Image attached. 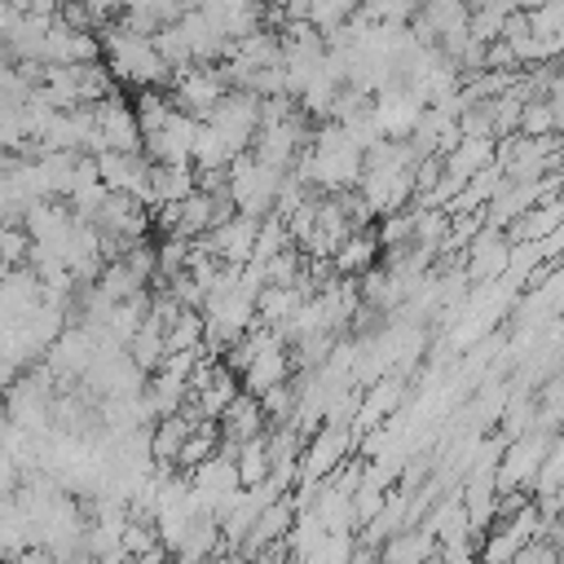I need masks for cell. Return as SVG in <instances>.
I'll use <instances>...</instances> for the list:
<instances>
[{
    "mask_svg": "<svg viewBox=\"0 0 564 564\" xmlns=\"http://www.w3.org/2000/svg\"><path fill=\"white\" fill-rule=\"evenodd\" d=\"M397 401H401V383L397 379H375L370 383V392L361 388V405H357V414H352V441H361V432H370V427H379L392 410H397Z\"/></svg>",
    "mask_w": 564,
    "mask_h": 564,
    "instance_id": "obj_11",
    "label": "cell"
},
{
    "mask_svg": "<svg viewBox=\"0 0 564 564\" xmlns=\"http://www.w3.org/2000/svg\"><path fill=\"white\" fill-rule=\"evenodd\" d=\"M198 189L194 163H150V207L154 203H181Z\"/></svg>",
    "mask_w": 564,
    "mask_h": 564,
    "instance_id": "obj_12",
    "label": "cell"
},
{
    "mask_svg": "<svg viewBox=\"0 0 564 564\" xmlns=\"http://www.w3.org/2000/svg\"><path fill=\"white\" fill-rule=\"evenodd\" d=\"M207 123L225 137V145L234 154L251 150V141L260 132V93H251V88H225V97L212 106Z\"/></svg>",
    "mask_w": 564,
    "mask_h": 564,
    "instance_id": "obj_2",
    "label": "cell"
},
{
    "mask_svg": "<svg viewBox=\"0 0 564 564\" xmlns=\"http://www.w3.org/2000/svg\"><path fill=\"white\" fill-rule=\"evenodd\" d=\"M93 286L106 295V300H128V295H137V291H145V282L132 273V264L123 260V256H115V260H106L101 269H97V278H93Z\"/></svg>",
    "mask_w": 564,
    "mask_h": 564,
    "instance_id": "obj_15",
    "label": "cell"
},
{
    "mask_svg": "<svg viewBox=\"0 0 564 564\" xmlns=\"http://www.w3.org/2000/svg\"><path fill=\"white\" fill-rule=\"evenodd\" d=\"M520 132L524 137L555 132V115H551V101L546 97H524V106H520Z\"/></svg>",
    "mask_w": 564,
    "mask_h": 564,
    "instance_id": "obj_19",
    "label": "cell"
},
{
    "mask_svg": "<svg viewBox=\"0 0 564 564\" xmlns=\"http://www.w3.org/2000/svg\"><path fill=\"white\" fill-rule=\"evenodd\" d=\"M198 115L189 110H172L154 132L141 137V150L150 163H189V145H194V132H198Z\"/></svg>",
    "mask_w": 564,
    "mask_h": 564,
    "instance_id": "obj_6",
    "label": "cell"
},
{
    "mask_svg": "<svg viewBox=\"0 0 564 564\" xmlns=\"http://www.w3.org/2000/svg\"><path fill=\"white\" fill-rule=\"evenodd\" d=\"M282 176H286V167L264 163V159H256L251 150H242V154H234L229 167H225V189H229V198H234L238 212L264 216V212H273V198H278V189H282Z\"/></svg>",
    "mask_w": 564,
    "mask_h": 564,
    "instance_id": "obj_1",
    "label": "cell"
},
{
    "mask_svg": "<svg viewBox=\"0 0 564 564\" xmlns=\"http://www.w3.org/2000/svg\"><path fill=\"white\" fill-rule=\"evenodd\" d=\"M163 352H167V339H163V322L159 317H141V326L128 335V357L150 375V370H159V361H163Z\"/></svg>",
    "mask_w": 564,
    "mask_h": 564,
    "instance_id": "obj_14",
    "label": "cell"
},
{
    "mask_svg": "<svg viewBox=\"0 0 564 564\" xmlns=\"http://www.w3.org/2000/svg\"><path fill=\"white\" fill-rule=\"evenodd\" d=\"M97 357V335L84 326V322H70L57 330V339L44 348V366L53 370L57 383H70V379H84V370L93 366Z\"/></svg>",
    "mask_w": 564,
    "mask_h": 564,
    "instance_id": "obj_5",
    "label": "cell"
},
{
    "mask_svg": "<svg viewBox=\"0 0 564 564\" xmlns=\"http://www.w3.org/2000/svg\"><path fill=\"white\" fill-rule=\"evenodd\" d=\"M234 463H238V480L242 485H260L264 476H269V436L260 432V436H247V441H238V449H234Z\"/></svg>",
    "mask_w": 564,
    "mask_h": 564,
    "instance_id": "obj_16",
    "label": "cell"
},
{
    "mask_svg": "<svg viewBox=\"0 0 564 564\" xmlns=\"http://www.w3.org/2000/svg\"><path fill=\"white\" fill-rule=\"evenodd\" d=\"M229 159H234V150H229V145H225V137L203 119V123H198V132H194V145H189V163H194V172H198V176L225 172V167H229Z\"/></svg>",
    "mask_w": 564,
    "mask_h": 564,
    "instance_id": "obj_13",
    "label": "cell"
},
{
    "mask_svg": "<svg viewBox=\"0 0 564 564\" xmlns=\"http://www.w3.org/2000/svg\"><path fill=\"white\" fill-rule=\"evenodd\" d=\"M189 247H194V238H185V234H163L159 238V247H154V260H159V278H172V273H181L185 269V256H189Z\"/></svg>",
    "mask_w": 564,
    "mask_h": 564,
    "instance_id": "obj_17",
    "label": "cell"
},
{
    "mask_svg": "<svg viewBox=\"0 0 564 564\" xmlns=\"http://www.w3.org/2000/svg\"><path fill=\"white\" fill-rule=\"evenodd\" d=\"M352 449H357V441H352V427L348 423H317L304 436V449H300V480L330 476Z\"/></svg>",
    "mask_w": 564,
    "mask_h": 564,
    "instance_id": "obj_3",
    "label": "cell"
},
{
    "mask_svg": "<svg viewBox=\"0 0 564 564\" xmlns=\"http://www.w3.org/2000/svg\"><path fill=\"white\" fill-rule=\"evenodd\" d=\"M357 9L370 22H410L419 13V0H357Z\"/></svg>",
    "mask_w": 564,
    "mask_h": 564,
    "instance_id": "obj_20",
    "label": "cell"
},
{
    "mask_svg": "<svg viewBox=\"0 0 564 564\" xmlns=\"http://www.w3.org/2000/svg\"><path fill=\"white\" fill-rule=\"evenodd\" d=\"M256 229H260V216L229 212V216L216 220L203 238H207V247H212L225 264H247V260H251V247H256Z\"/></svg>",
    "mask_w": 564,
    "mask_h": 564,
    "instance_id": "obj_7",
    "label": "cell"
},
{
    "mask_svg": "<svg viewBox=\"0 0 564 564\" xmlns=\"http://www.w3.org/2000/svg\"><path fill=\"white\" fill-rule=\"evenodd\" d=\"M79 4L88 9L93 26H106V22H115V18L123 13V0H79Z\"/></svg>",
    "mask_w": 564,
    "mask_h": 564,
    "instance_id": "obj_21",
    "label": "cell"
},
{
    "mask_svg": "<svg viewBox=\"0 0 564 564\" xmlns=\"http://www.w3.org/2000/svg\"><path fill=\"white\" fill-rule=\"evenodd\" d=\"M291 370H295V361H291V348L286 344H269V348H260L251 361H247V370L238 375L242 379V388L247 392H264V388H273V383H286L291 379Z\"/></svg>",
    "mask_w": 564,
    "mask_h": 564,
    "instance_id": "obj_10",
    "label": "cell"
},
{
    "mask_svg": "<svg viewBox=\"0 0 564 564\" xmlns=\"http://www.w3.org/2000/svg\"><path fill=\"white\" fill-rule=\"evenodd\" d=\"M26 256H31V234L22 229V220H0V260H4V269L26 264Z\"/></svg>",
    "mask_w": 564,
    "mask_h": 564,
    "instance_id": "obj_18",
    "label": "cell"
},
{
    "mask_svg": "<svg viewBox=\"0 0 564 564\" xmlns=\"http://www.w3.org/2000/svg\"><path fill=\"white\" fill-rule=\"evenodd\" d=\"M379 234H375V225H366V229H348V238L330 251V269L339 273V278H361L366 269H375V260H379Z\"/></svg>",
    "mask_w": 564,
    "mask_h": 564,
    "instance_id": "obj_9",
    "label": "cell"
},
{
    "mask_svg": "<svg viewBox=\"0 0 564 564\" xmlns=\"http://www.w3.org/2000/svg\"><path fill=\"white\" fill-rule=\"evenodd\" d=\"M93 115H97V137H93V150H141V123H137V110L132 101L115 93H106L101 101H93Z\"/></svg>",
    "mask_w": 564,
    "mask_h": 564,
    "instance_id": "obj_4",
    "label": "cell"
},
{
    "mask_svg": "<svg viewBox=\"0 0 564 564\" xmlns=\"http://www.w3.org/2000/svg\"><path fill=\"white\" fill-rule=\"evenodd\" d=\"M216 419H220V441H229V445L269 432V414H264V405H260L256 392H238Z\"/></svg>",
    "mask_w": 564,
    "mask_h": 564,
    "instance_id": "obj_8",
    "label": "cell"
}]
</instances>
